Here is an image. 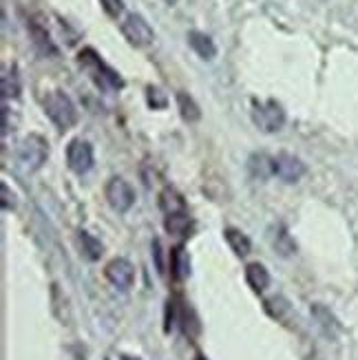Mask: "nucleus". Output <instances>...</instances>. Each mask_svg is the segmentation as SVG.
<instances>
[{
	"label": "nucleus",
	"mask_w": 358,
	"mask_h": 360,
	"mask_svg": "<svg viewBox=\"0 0 358 360\" xmlns=\"http://www.w3.org/2000/svg\"><path fill=\"white\" fill-rule=\"evenodd\" d=\"M77 62H80V67L91 75V80L102 91H120L124 86L120 73L108 67L93 49H82L80 56H77Z\"/></svg>",
	"instance_id": "obj_1"
},
{
	"label": "nucleus",
	"mask_w": 358,
	"mask_h": 360,
	"mask_svg": "<svg viewBox=\"0 0 358 360\" xmlns=\"http://www.w3.org/2000/svg\"><path fill=\"white\" fill-rule=\"evenodd\" d=\"M0 89H3V98L5 100H13L20 96L23 91V82H20V73H18V67L11 65L9 69L3 71V77H0Z\"/></svg>",
	"instance_id": "obj_13"
},
{
	"label": "nucleus",
	"mask_w": 358,
	"mask_h": 360,
	"mask_svg": "<svg viewBox=\"0 0 358 360\" xmlns=\"http://www.w3.org/2000/svg\"><path fill=\"white\" fill-rule=\"evenodd\" d=\"M120 360H142V358H137V356H129V354H122Z\"/></svg>",
	"instance_id": "obj_26"
},
{
	"label": "nucleus",
	"mask_w": 358,
	"mask_h": 360,
	"mask_svg": "<svg viewBox=\"0 0 358 360\" xmlns=\"http://www.w3.org/2000/svg\"><path fill=\"white\" fill-rule=\"evenodd\" d=\"M245 283L250 285L252 292L261 294L270 285V272L266 270V265L261 263H248L245 265Z\"/></svg>",
	"instance_id": "obj_11"
},
{
	"label": "nucleus",
	"mask_w": 358,
	"mask_h": 360,
	"mask_svg": "<svg viewBox=\"0 0 358 360\" xmlns=\"http://www.w3.org/2000/svg\"><path fill=\"white\" fill-rule=\"evenodd\" d=\"M146 100H148V106H153V108H164L166 106V96L158 86H148L146 89Z\"/></svg>",
	"instance_id": "obj_22"
},
{
	"label": "nucleus",
	"mask_w": 358,
	"mask_h": 360,
	"mask_svg": "<svg viewBox=\"0 0 358 360\" xmlns=\"http://www.w3.org/2000/svg\"><path fill=\"white\" fill-rule=\"evenodd\" d=\"M96 164V155H93V146L87 139H71L67 146V166L75 175H87Z\"/></svg>",
	"instance_id": "obj_8"
},
{
	"label": "nucleus",
	"mask_w": 358,
	"mask_h": 360,
	"mask_svg": "<svg viewBox=\"0 0 358 360\" xmlns=\"http://www.w3.org/2000/svg\"><path fill=\"white\" fill-rule=\"evenodd\" d=\"M160 206H162V210L166 214H170V212H184L186 210L184 199L173 191V188H166V191L160 195Z\"/></svg>",
	"instance_id": "obj_21"
},
{
	"label": "nucleus",
	"mask_w": 358,
	"mask_h": 360,
	"mask_svg": "<svg viewBox=\"0 0 358 360\" xmlns=\"http://www.w3.org/2000/svg\"><path fill=\"white\" fill-rule=\"evenodd\" d=\"M252 122L263 133H276L286 127V111H283V106L274 100L255 102L252 104Z\"/></svg>",
	"instance_id": "obj_4"
},
{
	"label": "nucleus",
	"mask_w": 358,
	"mask_h": 360,
	"mask_svg": "<svg viewBox=\"0 0 358 360\" xmlns=\"http://www.w3.org/2000/svg\"><path fill=\"white\" fill-rule=\"evenodd\" d=\"M309 311H312L314 321L319 323V327H321L325 334H328V336H336V332L340 330V325H338L336 316L332 314L328 307L321 305V303H314L312 307H309Z\"/></svg>",
	"instance_id": "obj_14"
},
{
	"label": "nucleus",
	"mask_w": 358,
	"mask_h": 360,
	"mask_svg": "<svg viewBox=\"0 0 358 360\" xmlns=\"http://www.w3.org/2000/svg\"><path fill=\"white\" fill-rule=\"evenodd\" d=\"M0 193H3V210L5 212H9V210H13L15 208V197H13V193H9V186L7 184H0Z\"/></svg>",
	"instance_id": "obj_25"
},
{
	"label": "nucleus",
	"mask_w": 358,
	"mask_h": 360,
	"mask_svg": "<svg viewBox=\"0 0 358 360\" xmlns=\"http://www.w3.org/2000/svg\"><path fill=\"white\" fill-rule=\"evenodd\" d=\"M188 44L193 46V51L201 60H212L217 56V46H215L212 38L206 36V34H201V31H191V34H188Z\"/></svg>",
	"instance_id": "obj_12"
},
{
	"label": "nucleus",
	"mask_w": 358,
	"mask_h": 360,
	"mask_svg": "<svg viewBox=\"0 0 358 360\" xmlns=\"http://www.w3.org/2000/svg\"><path fill=\"white\" fill-rule=\"evenodd\" d=\"M153 257H155V265H158L160 274H164V250H162L160 239H153Z\"/></svg>",
	"instance_id": "obj_24"
},
{
	"label": "nucleus",
	"mask_w": 358,
	"mask_h": 360,
	"mask_svg": "<svg viewBox=\"0 0 358 360\" xmlns=\"http://www.w3.org/2000/svg\"><path fill=\"white\" fill-rule=\"evenodd\" d=\"M197 360H206V358H201V356H197Z\"/></svg>",
	"instance_id": "obj_28"
},
{
	"label": "nucleus",
	"mask_w": 358,
	"mask_h": 360,
	"mask_svg": "<svg viewBox=\"0 0 358 360\" xmlns=\"http://www.w3.org/2000/svg\"><path fill=\"white\" fill-rule=\"evenodd\" d=\"M177 108H179V115L184 122L195 124L201 120V108L197 106V102L188 96V93H184V91L177 93Z\"/></svg>",
	"instance_id": "obj_18"
},
{
	"label": "nucleus",
	"mask_w": 358,
	"mask_h": 360,
	"mask_svg": "<svg viewBox=\"0 0 358 360\" xmlns=\"http://www.w3.org/2000/svg\"><path fill=\"white\" fill-rule=\"evenodd\" d=\"M268 239L272 243V248L276 250V255L281 257H292L294 252H297V243H294V239L290 237V232L283 224H274L270 226L268 230Z\"/></svg>",
	"instance_id": "obj_10"
},
{
	"label": "nucleus",
	"mask_w": 358,
	"mask_h": 360,
	"mask_svg": "<svg viewBox=\"0 0 358 360\" xmlns=\"http://www.w3.org/2000/svg\"><path fill=\"white\" fill-rule=\"evenodd\" d=\"M104 195H106L108 206H111L115 212H129L133 208V203H135L133 186L127 179H122V177L108 179V184L104 188Z\"/></svg>",
	"instance_id": "obj_6"
},
{
	"label": "nucleus",
	"mask_w": 358,
	"mask_h": 360,
	"mask_svg": "<svg viewBox=\"0 0 358 360\" xmlns=\"http://www.w3.org/2000/svg\"><path fill=\"white\" fill-rule=\"evenodd\" d=\"M170 265H173V276L175 278H186L191 272V259L186 255L184 248H175L170 255Z\"/></svg>",
	"instance_id": "obj_20"
},
{
	"label": "nucleus",
	"mask_w": 358,
	"mask_h": 360,
	"mask_svg": "<svg viewBox=\"0 0 358 360\" xmlns=\"http://www.w3.org/2000/svg\"><path fill=\"white\" fill-rule=\"evenodd\" d=\"M120 29H122L124 38H127L129 44H133V46H148L155 40L153 27L148 25L144 15H139V13H129L127 18L122 20Z\"/></svg>",
	"instance_id": "obj_5"
},
{
	"label": "nucleus",
	"mask_w": 358,
	"mask_h": 360,
	"mask_svg": "<svg viewBox=\"0 0 358 360\" xmlns=\"http://www.w3.org/2000/svg\"><path fill=\"white\" fill-rule=\"evenodd\" d=\"M44 113L60 131L71 129L77 122V108L65 91H51L44 98Z\"/></svg>",
	"instance_id": "obj_2"
},
{
	"label": "nucleus",
	"mask_w": 358,
	"mask_h": 360,
	"mask_svg": "<svg viewBox=\"0 0 358 360\" xmlns=\"http://www.w3.org/2000/svg\"><path fill=\"white\" fill-rule=\"evenodd\" d=\"M18 164L25 173H34V170H40L42 164L49 158V144H46V139L40 137V135H27L20 146H18Z\"/></svg>",
	"instance_id": "obj_3"
},
{
	"label": "nucleus",
	"mask_w": 358,
	"mask_h": 360,
	"mask_svg": "<svg viewBox=\"0 0 358 360\" xmlns=\"http://www.w3.org/2000/svg\"><path fill=\"white\" fill-rule=\"evenodd\" d=\"M164 228L168 234H173V237H186L191 230V217L184 212H170L166 214L164 219Z\"/></svg>",
	"instance_id": "obj_16"
},
{
	"label": "nucleus",
	"mask_w": 358,
	"mask_h": 360,
	"mask_svg": "<svg viewBox=\"0 0 358 360\" xmlns=\"http://www.w3.org/2000/svg\"><path fill=\"white\" fill-rule=\"evenodd\" d=\"M104 276L108 278V283H111L113 288L122 290V292H127L133 288L135 283V268H133V263L129 259H124V257H117L113 261H108L106 263V268H104Z\"/></svg>",
	"instance_id": "obj_9"
},
{
	"label": "nucleus",
	"mask_w": 358,
	"mask_h": 360,
	"mask_svg": "<svg viewBox=\"0 0 358 360\" xmlns=\"http://www.w3.org/2000/svg\"><path fill=\"white\" fill-rule=\"evenodd\" d=\"M164 3H166V5H170V7H173V5L177 3V0H164Z\"/></svg>",
	"instance_id": "obj_27"
},
{
	"label": "nucleus",
	"mask_w": 358,
	"mask_h": 360,
	"mask_svg": "<svg viewBox=\"0 0 358 360\" xmlns=\"http://www.w3.org/2000/svg\"><path fill=\"white\" fill-rule=\"evenodd\" d=\"M307 166L297 158V155L290 153H279L272 158V175H276L286 184H297L305 177Z\"/></svg>",
	"instance_id": "obj_7"
},
{
	"label": "nucleus",
	"mask_w": 358,
	"mask_h": 360,
	"mask_svg": "<svg viewBox=\"0 0 358 360\" xmlns=\"http://www.w3.org/2000/svg\"><path fill=\"white\" fill-rule=\"evenodd\" d=\"M224 239L228 241V245L232 248V252H235L237 257L250 255L252 243H250V239H248L241 230H237V228H226L224 230Z\"/></svg>",
	"instance_id": "obj_17"
},
{
	"label": "nucleus",
	"mask_w": 358,
	"mask_h": 360,
	"mask_svg": "<svg viewBox=\"0 0 358 360\" xmlns=\"http://www.w3.org/2000/svg\"><path fill=\"white\" fill-rule=\"evenodd\" d=\"M29 34H31V38H34V44L38 46V51H42L44 56H58L56 44L49 38V34H46L44 27H40L36 22H29Z\"/></svg>",
	"instance_id": "obj_19"
},
{
	"label": "nucleus",
	"mask_w": 358,
	"mask_h": 360,
	"mask_svg": "<svg viewBox=\"0 0 358 360\" xmlns=\"http://www.w3.org/2000/svg\"><path fill=\"white\" fill-rule=\"evenodd\" d=\"M100 5L111 18H117V15L124 11V0H100Z\"/></svg>",
	"instance_id": "obj_23"
},
{
	"label": "nucleus",
	"mask_w": 358,
	"mask_h": 360,
	"mask_svg": "<svg viewBox=\"0 0 358 360\" xmlns=\"http://www.w3.org/2000/svg\"><path fill=\"white\" fill-rule=\"evenodd\" d=\"M77 243H80V250H82V257L89 259V261H98L102 255H104V245L98 237H93L91 232L87 230H80L77 232Z\"/></svg>",
	"instance_id": "obj_15"
}]
</instances>
